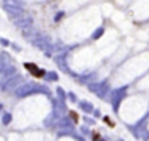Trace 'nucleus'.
Wrapping results in <instances>:
<instances>
[{
	"label": "nucleus",
	"mask_w": 149,
	"mask_h": 141,
	"mask_svg": "<svg viewBox=\"0 0 149 141\" xmlns=\"http://www.w3.org/2000/svg\"><path fill=\"white\" fill-rule=\"evenodd\" d=\"M13 24L16 26V27H19L21 31L23 29H26V27H31V26L34 24V18L31 15H23V16H19V18H15L13 19Z\"/></svg>",
	"instance_id": "f257e3e1"
},
{
	"label": "nucleus",
	"mask_w": 149,
	"mask_h": 141,
	"mask_svg": "<svg viewBox=\"0 0 149 141\" xmlns=\"http://www.w3.org/2000/svg\"><path fill=\"white\" fill-rule=\"evenodd\" d=\"M3 8H5V11L10 15L11 19L19 18V16L26 15V11H24V6H3Z\"/></svg>",
	"instance_id": "f03ea898"
},
{
	"label": "nucleus",
	"mask_w": 149,
	"mask_h": 141,
	"mask_svg": "<svg viewBox=\"0 0 149 141\" xmlns=\"http://www.w3.org/2000/svg\"><path fill=\"white\" fill-rule=\"evenodd\" d=\"M23 35H24V37H26L29 42H34V40H36V38L39 37L40 34L36 31V29H34V26H31V27H26V29H23Z\"/></svg>",
	"instance_id": "7ed1b4c3"
},
{
	"label": "nucleus",
	"mask_w": 149,
	"mask_h": 141,
	"mask_svg": "<svg viewBox=\"0 0 149 141\" xmlns=\"http://www.w3.org/2000/svg\"><path fill=\"white\" fill-rule=\"evenodd\" d=\"M8 61H10V58H8V54H2V56H0V69H3V67H7L8 66Z\"/></svg>",
	"instance_id": "20e7f679"
},
{
	"label": "nucleus",
	"mask_w": 149,
	"mask_h": 141,
	"mask_svg": "<svg viewBox=\"0 0 149 141\" xmlns=\"http://www.w3.org/2000/svg\"><path fill=\"white\" fill-rule=\"evenodd\" d=\"M16 82H19V75H18V77H15V79H11L10 82H8L7 85H5V88H13V87L16 85Z\"/></svg>",
	"instance_id": "39448f33"
},
{
	"label": "nucleus",
	"mask_w": 149,
	"mask_h": 141,
	"mask_svg": "<svg viewBox=\"0 0 149 141\" xmlns=\"http://www.w3.org/2000/svg\"><path fill=\"white\" fill-rule=\"evenodd\" d=\"M103 32H104V29L100 27V29H96V31L93 32V35H91V37H93V38H100L101 35H103Z\"/></svg>",
	"instance_id": "423d86ee"
},
{
	"label": "nucleus",
	"mask_w": 149,
	"mask_h": 141,
	"mask_svg": "<svg viewBox=\"0 0 149 141\" xmlns=\"http://www.w3.org/2000/svg\"><path fill=\"white\" fill-rule=\"evenodd\" d=\"M82 107H84L85 111H90V109H91V107H90V104H87V103H84V104H82Z\"/></svg>",
	"instance_id": "0eeeda50"
},
{
	"label": "nucleus",
	"mask_w": 149,
	"mask_h": 141,
	"mask_svg": "<svg viewBox=\"0 0 149 141\" xmlns=\"http://www.w3.org/2000/svg\"><path fill=\"white\" fill-rule=\"evenodd\" d=\"M47 75H48V79H52V80H55V79H56V75H55L53 72H48Z\"/></svg>",
	"instance_id": "6e6552de"
}]
</instances>
